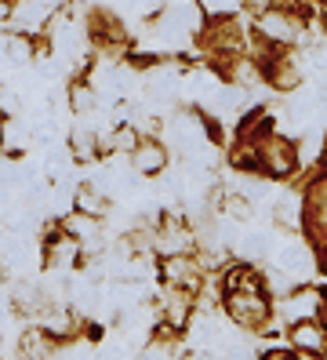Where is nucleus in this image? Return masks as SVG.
<instances>
[{
  "label": "nucleus",
  "instance_id": "nucleus-11",
  "mask_svg": "<svg viewBox=\"0 0 327 360\" xmlns=\"http://www.w3.org/2000/svg\"><path fill=\"white\" fill-rule=\"evenodd\" d=\"M207 15H233L240 8V0H200Z\"/></svg>",
  "mask_w": 327,
  "mask_h": 360
},
{
  "label": "nucleus",
  "instance_id": "nucleus-6",
  "mask_svg": "<svg viewBox=\"0 0 327 360\" xmlns=\"http://www.w3.org/2000/svg\"><path fill=\"white\" fill-rule=\"evenodd\" d=\"M291 342H295L298 349H305V353H323V349H327V328H320L313 316H309V321H295Z\"/></svg>",
  "mask_w": 327,
  "mask_h": 360
},
{
  "label": "nucleus",
  "instance_id": "nucleus-1",
  "mask_svg": "<svg viewBox=\"0 0 327 360\" xmlns=\"http://www.w3.org/2000/svg\"><path fill=\"white\" fill-rule=\"evenodd\" d=\"M255 157H258V172L262 175H273V179H288L295 167H298V153L295 146L283 139V135H266L262 142H255Z\"/></svg>",
  "mask_w": 327,
  "mask_h": 360
},
{
  "label": "nucleus",
  "instance_id": "nucleus-13",
  "mask_svg": "<svg viewBox=\"0 0 327 360\" xmlns=\"http://www.w3.org/2000/svg\"><path fill=\"white\" fill-rule=\"evenodd\" d=\"M323 262H327V248H323Z\"/></svg>",
  "mask_w": 327,
  "mask_h": 360
},
{
  "label": "nucleus",
  "instance_id": "nucleus-5",
  "mask_svg": "<svg viewBox=\"0 0 327 360\" xmlns=\"http://www.w3.org/2000/svg\"><path fill=\"white\" fill-rule=\"evenodd\" d=\"M44 259H48V266H55V269H70L80 259V240L70 237V233H58V237H51L48 248H44Z\"/></svg>",
  "mask_w": 327,
  "mask_h": 360
},
{
  "label": "nucleus",
  "instance_id": "nucleus-12",
  "mask_svg": "<svg viewBox=\"0 0 327 360\" xmlns=\"http://www.w3.org/2000/svg\"><path fill=\"white\" fill-rule=\"evenodd\" d=\"M266 360H295V356H288V353H269Z\"/></svg>",
  "mask_w": 327,
  "mask_h": 360
},
{
  "label": "nucleus",
  "instance_id": "nucleus-8",
  "mask_svg": "<svg viewBox=\"0 0 327 360\" xmlns=\"http://www.w3.org/2000/svg\"><path fill=\"white\" fill-rule=\"evenodd\" d=\"M18 346H22V356H26V360H48L55 342H51L48 328H26L18 335Z\"/></svg>",
  "mask_w": 327,
  "mask_h": 360
},
{
  "label": "nucleus",
  "instance_id": "nucleus-9",
  "mask_svg": "<svg viewBox=\"0 0 327 360\" xmlns=\"http://www.w3.org/2000/svg\"><path fill=\"white\" fill-rule=\"evenodd\" d=\"M77 211H84V215H95V219H102V211H105V197L98 193L95 186H80V189H77Z\"/></svg>",
  "mask_w": 327,
  "mask_h": 360
},
{
  "label": "nucleus",
  "instance_id": "nucleus-4",
  "mask_svg": "<svg viewBox=\"0 0 327 360\" xmlns=\"http://www.w3.org/2000/svg\"><path fill=\"white\" fill-rule=\"evenodd\" d=\"M323 306V295L313 291V288H298V291H288V299L280 302V313L288 316V321H309L316 316Z\"/></svg>",
  "mask_w": 327,
  "mask_h": 360
},
{
  "label": "nucleus",
  "instance_id": "nucleus-2",
  "mask_svg": "<svg viewBox=\"0 0 327 360\" xmlns=\"http://www.w3.org/2000/svg\"><path fill=\"white\" fill-rule=\"evenodd\" d=\"M226 313H229V321H236L240 328H266L269 299H266L262 288H255V291H229L226 295Z\"/></svg>",
  "mask_w": 327,
  "mask_h": 360
},
{
  "label": "nucleus",
  "instance_id": "nucleus-7",
  "mask_svg": "<svg viewBox=\"0 0 327 360\" xmlns=\"http://www.w3.org/2000/svg\"><path fill=\"white\" fill-rule=\"evenodd\" d=\"M131 164H135L139 175H157V172H164L167 153H164L160 142H139L135 150H131Z\"/></svg>",
  "mask_w": 327,
  "mask_h": 360
},
{
  "label": "nucleus",
  "instance_id": "nucleus-10",
  "mask_svg": "<svg viewBox=\"0 0 327 360\" xmlns=\"http://www.w3.org/2000/svg\"><path fill=\"white\" fill-rule=\"evenodd\" d=\"M4 51H8V58L11 62H30L33 58V44H30V33H22V37H8V44H4Z\"/></svg>",
  "mask_w": 327,
  "mask_h": 360
},
{
  "label": "nucleus",
  "instance_id": "nucleus-3",
  "mask_svg": "<svg viewBox=\"0 0 327 360\" xmlns=\"http://www.w3.org/2000/svg\"><path fill=\"white\" fill-rule=\"evenodd\" d=\"M302 22L295 15L288 11H280V8H269V11H262L258 15V33L269 40V44H291V40L298 37Z\"/></svg>",
  "mask_w": 327,
  "mask_h": 360
}]
</instances>
